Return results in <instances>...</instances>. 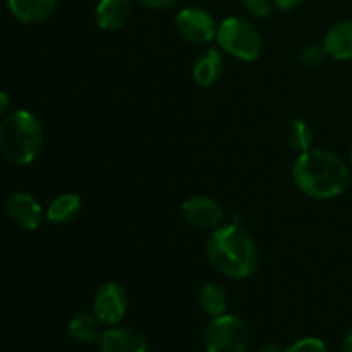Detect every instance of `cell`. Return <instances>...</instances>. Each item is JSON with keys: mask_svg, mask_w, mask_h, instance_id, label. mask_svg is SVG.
I'll return each instance as SVG.
<instances>
[{"mask_svg": "<svg viewBox=\"0 0 352 352\" xmlns=\"http://www.w3.org/2000/svg\"><path fill=\"white\" fill-rule=\"evenodd\" d=\"M292 179L302 195L315 199H332L346 191L351 174L346 162L336 153L309 148L296 158Z\"/></svg>", "mask_w": 352, "mask_h": 352, "instance_id": "1", "label": "cell"}, {"mask_svg": "<svg viewBox=\"0 0 352 352\" xmlns=\"http://www.w3.org/2000/svg\"><path fill=\"white\" fill-rule=\"evenodd\" d=\"M206 256L215 270L223 277L243 278L251 277L260 265V251L253 237L237 223L217 227L206 244Z\"/></svg>", "mask_w": 352, "mask_h": 352, "instance_id": "2", "label": "cell"}, {"mask_svg": "<svg viewBox=\"0 0 352 352\" xmlns=\"http://www.w3.org/2000/svg\"><path fill=\"white\" fill-rule=\"evenodd\" d=\"M43 150V127L28 110L9 113L0 124V151L16 165H30Z\"/></svg>", "mask_w": 352, "mask_h": 352, "instance_id": "3", "label": "cell"}, {"mask_svg": "<svg viewBox=\"0 0 352 352\" xmlns=\"http://www.w3.org/2000/svg\"><path fill=\"white\" fill-rule=\"evenodd\" d=\"M215 40L223 52L244 62L256 60L263 48V38L256 24L241 16L223 19L219 24Z\"/></svg>", "mask_w": 352, "mask_h": 352, "instance_id": "4", "label": "cell"}, {"mask_svg": "<svg viewBox=\"0 0 352 352\" xmlns=\"http://www.w3.org/2000/svg\"><path fill=\"white\" fill-rule=\"evenodd\" d=\"M248 344L250 330L239 316H217L205 330L206 352H246Z\"/></svg>", "mask_w": 352, "mask_h": 352, "instance_id": "5", "label": "cell"}, {"mask_svg": "<svg viewBox=\"0 0 352 352\" xmlns=\"http://www.w3.org/2000/svg\"><path fill=\"white\" fill-rule=\"evenodd\" d=\"M179 34L192 45L210 43L217 36V21L208 10L201 7H186L175 17Z\"/></svg>", "mask_w": 352, "mask_h": 352, "instance_id": "6", "label": "cell"}, {"mask_svg": "<svg viewBox=\"0 0 352 352\" xmlns=\"http://www.w3.org/2000/svg\"><path fill=\"white\" fill-rule=\"evenodd\" d=\"M93 311L105 325H119L124 320L127 311V292L117 282H105L96 291L95 301H93Z\"/></svg>", "mask_w": 352, "mask_h": 352, "instance_id": "7", "label": "cell"}, {"mask_svg": "<svg viewBox=\"0 0 352 352\" xmlns=\"http://www.w3.org/2000/svg\"><path fill=\"white\" fill-rule=\"evenodd\" d=\"M181 212L186 222L199 230H215L223 219V210L208 196H191L182 203Z\"/></svg>", "mask_w": 352, "mask_h": 352, "instance_id": "8", "label": "cell"}, {"mask_svg": "<svg viewBox=\"0 0 352 352\" xmlns=\"http://www.w3.org/2000/svg\"><path fill=\"white\" fill-rule=\"evenodd\" d=\"M7 215L21 229L36 230L43 220V210L28 192H14L7 201Z\"/></svg>", "mask_w": 352, "mask_h": 352, "instance_id": "9", "label": "cell"}, {"mask_svg": "<svg viewBox=\"0 0 352 352\" xmlns=\"http://www.w3.org/2000/svg\"><path fill=\"white\" fill-rule=\"evenodd\" d=\"M100 352H148V342L138 330L122 327L102 333Z\"/></svg>", "mask_w": 352, "mask_h": 352, "instance_id": "10", "label": "cell"}, {"mask_svg": "<svg viewBox=\"0 0 352 352\" xmlns=\"http://www.w3.org/2000/svg\"><path fill=\"white\" fill-rule=\"evenodd\" d=\"M133 17V0H100L95 19L100 30L119 31Z\"/></svg>", "mask_w": 352, "mask_h": 352, "instance_id": "11", "label": "cell"}, {"mask_svg": "<svg viewBox=\"0 0 352 352\" xmlns=\"http://www.w3.org/2000/svg\"><path fill=\"white\" fill-rule=\"evenodd\" d=\"M58 0H7L10 14L23 24H40L57 9Z\"/></svg>", "mask_w": 352, "mask_h": 352, "instance_id": "12", "label": "cell"}, {"mask_svg": "<svg viewBox=\"0 0 352 352\" xmlns=\"http://www.w3.org/2000/svg\"><path fill=\"white\" fill-rule=\"evenodd\" d=\"M322 45L329 58H332V60H349L352 58V19L333 24L327 31Z\"/></svg>", "mask_w": 352, "mask_h": 352, "instance_id": "13", "label": "cell"}, {"mask_svg": "<svg viewBox=\"0 0 352 352\" xmlns=\"http://www.w3.org/2000/svg\"><path fill=\"white\" fill-rule=\"evenodd\" d=\"M223 69V58L219 50H206L205 54L199 55L196 58L195 65H192V79L201 88H208L213 82H217L222 76Z\"/></svg>", "mask_w": 352, "mask_h": 352, "instance_id": "14", "label": "cell"}, {"mask_svg": "<svg viewBox=\"0 0 352 352\" xmlns=\"http://www.w3.org/2000/svg\"><path fill=\"white\" fill-rule=\"evenodd\" d=\"M81 208V196L76 192H64L50 203L47 208V220L52 223H67L79 215Z\"/></svg>", "mask_w": 352, "mask_h": 352, "instance_id": "15", "label": "cell"}, {"mask_svg": "<svg viewBox=\"0 0 352 352\" xmlns=\"http://www.w3.org/2000/svg\"><path fill=\"white\" fill-rule=\"evenodd\" d=\"M67 333L76 340V342L81 344H93L96 340H100L102 337V329H100V320L96 316L81 315L74 316V318L69 322L67 325Z\"/></svg>", "mask_w": 352, "mask_h": 352, "instance_id": "16", "label": "cell"}, {"mask_svg": "<svg viewBox=\"0 0 352 352\" xmlns=\"http://www.w3.org/2000/svg\"><path fill=\"white\" fill-rule=\"evenodd\" d=\"M198 302L199 308H201L206 315L212 316V318L226 315L227 306H229L226 291H223L222 287H219L217 284L203 285V287L199 289Z\"/></svg>", "mask_w": 352, "mask_h": 352, "instance_id": "17", "label": "cell"}, {"mask_svg": "<svg viewBox=\"0 0 352 352\" xmlns=\"http://www.w3.org/2000/svg\"><path fill=\"white\" fill-rule=\"evenodd\" d=\"M287 141L292 150L299 151V153L309 150L313 144L311 126L302 119H292L287 126Z\"/></svg>", "mask_w": 352, "mask_h": 352, "instance_id": "18", "label": "cell"}, {"mask_svg": "<svg viewBox=\"0 0 352 352\" xmlns=\"http://www.w3.org/2000/svg\"><path fill=\"white\" fill-rule=\"evenodd\" d=\"M329 57L323 48V45H311V47H306L301 54V62L309 69H316L325 62V58Z\"/></svg>", "mask_w": 352, "mask_h": 352, "instance_id": "19", "label": "cell"}, {"mask_svg": "<svg viewBox=\"0 0 352 352\" xmlns=\"http://www.w3.org/2000/svg\"><path fill=\"white\" fill-rule=\"evenodd\" d=\"M243 3L251 16L265 19L272 14V3L274 2L272 0H243Z\"/></svg>", "mask_w": 352, "mask_h": 352, "instance_id": "20", "label": "cell"}, {"mask_svg": "<svg viewBox=\"0 0 352 352\" xmlns=\"http://www.w3.org/2000/svg\"><path fill=\"white\" fill-rule=\"evenodd\" d=\"M285 352H327V346L320 339L308 337V339L298 340L296 344H292Z\"/></svg>", "mask_w": 352, "mask_h": 352, "instance_id": "21", "label": "cell"}, {"mask_svg": "<svg viewBox=\"0 0 352 352\" xmlns=\"http://www.w3.org/2000/svg\"><path fill=\"white\" fill-rule=\"evenodd\" d=\"M136 2H140L141 6L144 7H150V9L165 10V9H172V7H175L181 0H136Z\"/></svg>", "mask_w": 352, "mask_h": 352, "instance_id": "22", "label": "cell"}, {"mask_svg": "<svg viewBox=\"0 0 352 352\" xmlns=\"http://www.w3.org/2000/svg\"><path fill=\"white\" fill-rule=\"evenodd\" d=\"M274 2V6L277 7L278 10H284V12H287V10H292L296 9V7L301 6L305 0H272Z\"/></svg>", "mask_w": 352, "mask_h": 352, "instance_id": "23", "label": "cell"}, {"mask_svg": "<svg viewBox=\"0 0 352 352\" xmlns=\"http://www.w3.org/2000/svg\"><path fill=\"white\" fill-rule=\"evenodd\" d=\"M9 105H10L9 96H7L3 91H0V116H3V113L9 110Z\"/></svg>", "mask_w": 352, "mask_h": 352, "instance_id": "24", "label": "cell"}, {"mask_svg": "<svg viewBox=\"0 0 352 352\" xmlns=\"http://www.w3.org/2000/svg\"><path fill=\"white\" fill-rule=\"evenodd\" d=\"M344 351L352 352V327H351L349 336H347V339H346V344H344Z\"/></svg>", "mask_w": 352, "mask_h": 352, "instance_id": "25", "label": "cell"}, {"mask_svg": "<svg viewBox=\"0 0 352 352\" xmlns=\"http://www.w3.org/2000/svg\"><path fill=\"white\" fill-rule=\"evenodd\" d=\"M349 158H351V165H352V148H351V155H349Z\"/></svg>", "mask_w": 352, "mask_h": 352, "instance_id": "26", "label": "cell"}]
</instances>
